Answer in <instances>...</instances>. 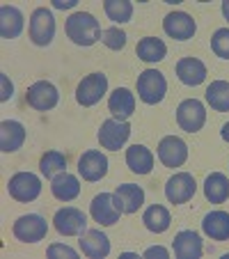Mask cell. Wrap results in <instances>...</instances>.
<instances>
[{
  "label": "cell",
  "instance_id": "1",
  "mask_svg": "<svg viewBox=\"0 0 229 259\" xmlns=\"http://www.w3.org/2000/svg\"><path fill=\"white\" fill-rule=\"evenodd\" d=\"M64 30H67V37L78 46H92L101 39V25L87 12H76L67 19L64 23Z\"/></svg>",
  "mask_w": 229,
  "mask_h": 259
},
{
  "label": "cell",
  "instance_id": "5",
  "mask_svg": "<svg viewBox=\"0 0 229 259\" xmlns=\"http://www.w3.org/2000/svg\"><path fill=\"white\" fill-rule=\"evenodd\" d=\"M106 92H108V76L103 71H94L78 83V88H76V101L85 108L97 106Z\"/></svg>",
  "mask_w": 229,
  "mask_h": 259
},
{
  "label": "cell",
  "instance_id": "11",
  "mask_svg": "<svg viewBox=\"0 0 229 259\" xmlns=\"http://www.w3.org/2000/svg\"><path fill=\"white\" fill-rule=\"evenodd\" d=\"M131 136V124L128 122H119V119H106L99 128V142H101L103 149H110V152H119L124 147V142Z\"/></svg>",
  "mask_w": 229,
  "mask_h": 259
},
{
  "label": "cell",
  "instance_id": "17",
  "mask_svg": "<svg viewBox=\"0 0 229 259\" xmlns=\"http://www.w3.org/2000/svg\"><path fill=\"white\" fill-rule=\"evenodd\" d=\"M25 142V126L16 119H5L0 124V152L12 154Z\"/></svg>",
  "mask_w": 229,
  "mask_h": 259
},
{
  "label": "cell",
  "instance_id": "14",
  "mask_svg": "<svg viewBox=\"0 0 229 259\" xmlns=\"http://www.w3.org/2000/svg\"><path fill=\"white\" fill-rule=\"evenodd\" d=\"M163 30H165V34L172 37V39L186 41L195 34L197 23H195V19L190 14H186V12H170V14L165 16V21H163Z\"/></svg>",
  "mask_w": 229,
  "mask_h": 259
},
{
  "label": "cell",
  "instance_id": "37",
  "mask_svg": "<svg viewBox=\"0 0 229 259\" xmlns=\"http://www.w3.org/2000/svg\"><path fill=\"white\" fill-rule=\"evenodd\" d=\"M76 3L78 0H53V7L55 10H71V7H76Z\"/></svg>",
  "mask_w": 229,
  "mask_h": 259
},
{
  "label": "cell",
  "instance_id": "28",
  "mask_svg": "<svg viewBox=\"0 0 229 259\" xmlns=\"http://www.w3.org/2000/svg\"><path fill=\"white\" fill-rule=\"evenodd\" d=\"M135 53L142 62H161L167 55V46H165V41L158 39V37H145V39L138 41Z\"/></svg>",
  "mask_w": 229,
  "mask_h": 259
},
{
  "label": "cell",
  "instance_id": "8",
  "mask_svg": "<svg viewBox=\"0 0 229 259\" xmlns=\"http://www.w3.org/2000/svg\"><path fill=\"white\" fill-rule=\"evenodd\" d=\"M25 101H28L30 108L39 110V113H46V110H53L60 101V92L53 83L49 80H37L28 88L25 92Z\"/></svg>",
  "mask_w": 229,
  "mask_h": 259
},
{
  "label": "cell",
  "instance_id": "32",
  "mask_svg": "<svg viewBox=\"0 0 229 259\" xmlns=\"http://www.w3.org/2000/svg\"><path fill=\"white\" fill-rule=\"evenodd\" d=\"M101 41L110 51H122L124 46H126V32H124V30H119L117 25H112V28H106L101 32Z\"/></svg>",
  "mask_w": 229,
  "mask_h": 259
},
{
  "label": "cell",
  "instance_id": "3",
  "mask_svg": "<svg viewBox=\"0 0 229 259\" xmlns=\"http://www.w3.org/2000/svg\"><path fill=\"white\" fill-rule=\"evenodd\" d=\"M89 213H92V218L97 220L99 225L110 227V225H117L119 215H122L124 211H122V204H119L115 193H99L92 200V204H89Z\"/></svg>",
  "mask_w": 229,
  "mask_h": 259
},
{
  "label": "cell",
  "instance_id": "25",
  "mask_svg": "<svg viewBox=\"0 0 229 259\" xmlns=\"http://www.w3.org/2000/svg\"><path fill=\"white\" fill-rule=\"evenodd\" d=\"M204 195L211 204H224L229 197V179L222 172H211L204 181Z\"/></svg>",
  "mask_w": 229,
  "mask_h": 259
},
{
  "label": "cell",
  "instance_id": "16",
  "mask_svg": "<svg viewBox=\"0 0 229 259\" xmlns=\"http://www.w3.org/2000/svg\"><path fill=\"white\" fill-rule=\"evenodd\" d=\"M172 250H174V257L179 259H200L202 252H204V245H202V239L197 232L184 230L174 236Z\"/></svg>",
  "mask_w": 229,
  "mask_h": 259
},
{
  "label": "cell",
  "instance_id": "6",
  "mask_svg": "<svg viewBox=\"0 0 229 259\" xmlns=\"http://www.w3.org/2000/svg\"><path fill=\"white\" fill-rule=\"evenodd\" d=\"M30 39L37 46H49L55 37V19L53 12L46 7H37L30 16V25H28Z\"/></svg>",
  "mask_w": 229,
  "mask_h": 259
},
{
  "label": "cell",
  "instance_id": "29",
  "mask_svg": "<svg viewBox=\"0 0 229 259\" xmlns=\"http://www.w3.org/2000/svg\"><path fill=\"white\" fill-rule=\"evenodd\" d=\"M206 103L218 113H229V83L227 80H213L206 88Z\"/></svg>",
  "mask_w": 229,
  "mask_h": 259
},
{
  "label": "cell",
  "instance_id": "33",
  "mask_svg": "<svg viewBox=\"0 0 229 259\" xmlns=\"http://www.w3.org/2000/svg\"><path fill=\"white\" fill-rule=\"evenodd\" d=\"M211 49L218 58L222 60H229V28H220L213 32L211 37Z\"/></svg>",
  "mask_w": 229,
  "mask_h": 259
},
{
  "label": "cell",
  "instance_id": "35",
  "mask_svg": "<svg viewBox=\"0 0 229 259\" xmlns=\"http://www.w3.org/2000/svg\"><path fill=\"white\" fill-rule=\"evenodd\" d=\"M0 83H3V94H0V99H3V101H10V99L14 97V85H12L10 76H7V73H0Z\"/></svg>",
  "mask_w": 229,
  "mask_h": 259
},
{
  "label": "cell",
  "instance_id": "9",
  "mask_svg": "<svg viewBox=\"0 0 229 259\" xmlns=\"http://www.w3.org/2000/svg\"><path fill=\"white\" fill-rule=\"evenodd\" d=\"M53 227L62 236H80L87 232V215L76 206H64L53 215Z\"/></svg>",
  "mask_w": 229,
  "mask_h": 259
},
{
  "label": "cell",
  "instance_id": "26",
  "mask_svg": "<svg viewBox=\"0 0 229 259\" xmlns=\"http://www.w3.org/2000/svg\"><path fill=\"white\" fill-rule=\"evenodd\" d=\"M142 223H145V227L149 232H154V234H163V232L170 230V211L165 209L163 204H151L145 209V213H142Z\"/></svg>",
  "mask_w": 229,
  "mask_h": 259
},
{
  "label": "cell",
  "instance_id": "15",
  "mask_svg": "<svg viewBox=\"0 0 229 259\" xmlns=\"http://www.w3.org/2000/svg\"><path fill=\"white\" fill-rule=\"evenodd\" d=\"M78 175L85 181H99L108 175V158L99 149H87L78 158Z\"/></svg>",
  "mask_w": 229,
  "mask_h": 259
},
{
  "label": "cell",
  "instance_id": "18",
  "mask_svg": "<svg viewBox=\"0 0 229 259\" xmlns=\"http://www.w3.org/2000/svg\"><path fill=\"white\" fill-rule=\"evenodd\" d=\"M108 110L112 113V117L119 122H126L133 113H135V97L131 90L126 88H117L108 99Z\"/></svg>",
  "mask_w": 229,
  "mask_h": 259
},
{
  "label": "cell",
  "instance_id": "31",
  "mask_svg": "<svg viewBox=\"0 0 229 259\" xmlns=\"http://www.w3.org/2000/svg\"><path fill=\"white\" fill-rule=\"evenodd\" d=\"M103 10H106L108 19L115 21L117 25L128 23L133 16V5L128 0H106V3H103Z\"/></svg>",
  "mask_w": 229,
  "mask_h": 259
},
{
  "label": "cell",
  "instance_id": "30",
  "mask_svg": "<svg viewBox=\"0 0 229 259\" xmlns=\"http://www.w3.org/2000/svg\"><path fill=\"white\" fill-rule=\"evenodd\" d=\"M39 170L46 179H55L58 175L67 172V156H64L62 152H58V149H51V152H46L44 156H41Z\"/></svg>",
  "mask_w": 229,
  "mask_h": 259
},
{
  "label": "cell",
  "instance_id": "34",
  "mask_svg": "<svg viewBox=\"0 0 229 259\" xmlns=\"http://www.w3.org/2000/svg\"><path fill=\"white\" fill-rule=\"evenodd\" d=\"M49 254L51 259H55V257H69V259H76L78 257V252H76V250L73 248H69V245H62V243H53L49 248Z\"/></svg>",
  "mask_w": 229,
  "mask_h": 259
},
{
  "label": "cell",
  "instance_id": "20",
  "mask_svg": "<svg viewBox=\"0 0 229 259\" xmlns=\"http://www.w3.org/2000/svg\"><path fill=\"white\" fill-rule=\"evenodd\" d=\"M80 250L89 259H101L110 252V241L101 230H87L85 234H80Z\"/></svg>",
  "mask_w": 229,
  "mask_h": 259
},
{
  "label": "cell",
  "instance_id": "24",
  "mask_svg": "<svg viewBox=\"0 0 229 259\" xmlns=\"http://www.w3.org/2000/svg\"><path fill=\"white\" fill-rule=\"evenodd\" d=\"M126 165L135 175H149L154 167V154L145 145H131L126 149Z\"/></svg>",
  "mask_w": 229,
  "mask_h": 259
},
{
  "label": "cell",
  "instance_id": "13",
  "mask_svg": "<svg viewBox=\"0 0 229 259\" xmlns=\"http://www.w3.org/2000/svg\"><path fill=\"white\" fill-rule=\"evenodd\" d=\"M158 158L165 167H181L188 161V145L176 136H165L158 142Z\"/></svg>",
  "mask_w": 229,
  "mask_h": 259
},
{
  "label": "cell",
  "instance_id": "36",
  "mask_svg": "<svg viewBox=\"0 0 229 259\" xmlns=\"http://www.w3.org/2000/svg\"><path fill=\"white\" fill-rule=\"evenodd\" d=\"M145 257H161V259H167V257H170V252H167L165 248H161V245H154V248H147V250H145Z\"/></svg>",
  "mask_w": 229,
  "mask_h": 259
},
{
  "label": "cell",
  "instance_id": "27",
  "mask_svg": "<svg viewBox=\"0 0 229 259\" xmlns=\"http://www.w3.org/2000/svg\"><path fill=\"white\" fill-rule=\"evenodd\" d=\"M115 195H117L124 213H135V211L145 204V191H142V186H138V184H122V186H117Z\"/></svg>",
  "mask_w": 229,
  "mask_h": 259
},
{
  "label": "cell",
  "instance_id": "19",
  "mask_svg": "<svg viewBox=\"0 0 229 259\" xmlns=\"http://www.w3.org/2000/svg\"><path fill=\"white\" fill-rule=\"evenodd\" d=\"M176 76L181 83L190 85V88L202 85L206 78V64L200 58H181L176 62Z\"/></svg>",
  "mask_w": 229,
  "mask_h": 259
},
{
  "label": "cell",
  "instance_id": "39",
  "mask_svg": "<svg viewBox=\"0 0 229 259\" xmlns=\"http://www.w3.org/2000/svg\"><path fill=\"white\" fill-rule=\"evenodd\" d=\"M222 16L229 21V0H224V3H222Z\"/></svg>",
  "mask_w": 229,
  "mask_h": 259
},
{
  "label": "cell",
  "instance_id": "38",
  "mask_svg": "<svg viewBox=\"0 0 229 259\" xmlns=\"http://www.w3.org/2000/svg\"><path fill=\"white\" fill-rule=\"evenodd\" d=\"M220 136H222V140H224V142H229V122L222 126V131H220Z\"/></svg>",
  "mask_w": 229,
  "mask_h": 259
},
{
  "label": "cell",
  "instance_id": "10",
  "mask_svg": "<svg viewBox=\"0 0 229 259\" xmlns=\"http://www.w3.org/2000/svg\"><path fill=\"white\" fill-rule=\"evenodd\" d=\"M12 232H14V236L19 241H23V243H37V241H41L46 236L49 223H46V218H41L39 213H28V215L16 218Z\"/></svg>",
  "mask_w": 229,
  "mask_h": 259
},
{
  "label": "cell",
  "instance_id": "22",
  "mask_svg": "<svg viewBox=\"0 0 229 259\" xmlns=\"http://www.w3.org/2000/svg\"><path fill=\"white\" fill-rule=\"evenodd\" d=\"M23 32V14L14 5L0 7V34L3 39H16Z\"/></svg>",
  "mask_w": 229,
  "mask_h": 259
},
{
  "label": "cell",
  "instance_id": "21",
  "mask_svg": "<svg viewBox=\"0 0 229 259\" xmlns=\"http://www.w3.org/2000/svg\"><path fill=\"white\" fill-rule=\"evenodd\" d=\"M202 230L211 241H229V213L227 211H211L202 220Z\"/></svg>",
  "mask_w": 229,
  "mask_h": 259
},
{
  "label": "cell",
  "instance_id": "23",
  "mask_svg": "<svg viewBox=\"0 0 229 259\" xmlns=\"http://www.w3.org/2000/svg\"><path fill=\"white\" fill-rule=\"evenodd\" d=\"M51 193L58 197L60 202H71L80 195V181L78 177L69 175V172H62L55 179H51Z\"/></svg>",
  "mask_w": 229,
  "mask_h": 259
},
{
  "label": "cell",
  "instance_id": "4",
  "mask_svg": "<svg viewBox=\"0 0 229 259\" xmlns=\"http://www.w3.org/2000/svg\"><path fill=\"white\" fill-rule=\"evenodd\" d=\"M7 193L16 202H34L41 193V179L32 172H16L7 181Z\"/></svg>",
  "mask_w": 229,
  "mask_h": 259
},
{
  "label": "cell",
  "instance_id": "12",
  "mask_svg": "<svg viewBox=\"0 0 229 259\" xmlns=\"http://www.w3.org/2000/svg\"><path fill=\"white\" fill-rule=\"evenodd\" d=\"M195 191H197V184H195V177L190 172H176L165 184V197L172 204H186L188 200H193Z\"/></svg>",
  "mask_w": 229,
  "mask_h": 259
},
{
  "label": "cell",
  "instance_id": "2",
  "mask_svg": "<svg viewBox=\"0 0 229 259\" xmlns=\"http://www.w3.org/2000/svg\"><path fill=\"white\" fill-rule=\"evenodd\" d=\"M165 92H167V80L161 71L145 69L138 76V97H140V101L156 106V103H161L165 99Z\"/></svg>",
  "mask_w": 229,
  "mask_h": 259
},
{
  "label": "cell",
  "instance_id": "7",
  "mask_svg": "<svg viewBox=\"0 0 229 259\" xmlns=\"http://www.w3.org/2000/svg\"><path fill=\"white\" fill-rule=\"evenodd\" d=\"M176 124L184 128L186 133H197L206 124V110L204 103L197 99H186L176 108Z\"/></svg>",
  "mask_w": 229,
  "mask_h": 259
}]
</instances>
